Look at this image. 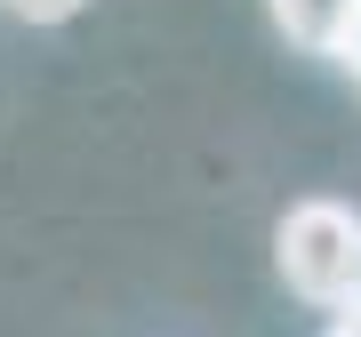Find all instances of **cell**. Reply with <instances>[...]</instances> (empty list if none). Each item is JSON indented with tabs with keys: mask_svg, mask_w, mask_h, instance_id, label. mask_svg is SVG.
Instances as JSON below:
<instances>
[{
	"mask_svg": "<svg viewBox=\"0 0 361 337\" xmlns=\"http://www.w3.org/2000/svg\"><path fill=\"white\" fill-rule=\"evenodd\" d=\"M273 257H281V281L305 305H353L361 298V217L345 201H289L281 233H273Z\"/></svg>",
	"mask_w": 361,
	"mask_h": 337,
	"instance_id": "6da1fadb",
	"label": "cell"
},
{
	"mask_svg": "<svg viewBox=\"0 0 361 337\" xmlns=\"http://www.w3.org/2000/svg\"><path fill=\"white\" fill-rule=\"evenodd\" d=\"M273 32L305 56H345V40L361 32V0H265Z\"/></svg>",
	"mask_w": 361,
	"mask_h": 337,
	"instance_id": "7a4b0ae2",
	"label": "cell"
},
{
	"mask_svg": "<svg viewBox=\"0 0 361 337\" xmlns=\"http://www.w3.org/2000/svg\"><path fill=\"white\" fill-rule=\"evenodd\" d=\"M8 16H25V25H65V16H80L89 0H0Z\"/></svg>",
	"mask_w": 361,
	"mask_h": 337,
	"instance_id": "3957f363",
	"label": "cell"
},
{
	"mask_svg": "<svg viewBox=\"0 0 361 337\" xmlns=\"http://www.w3.org/2000/svg\"><path fill=\"white\" fill-rule=\"evenodd\" d=\"M337 65H345V73H353V89H361V32L345 40V56H337Z\"/></svg>",
	"mask_w": 361,
	"mask_h": 337,
	"instance_id": "277c9868",
	"label": "cell"
},
{
	"mask_svg": "<svg viewBox=\"0 0 361 337\" xmlns=\"http://www.w3.org/2000/svg\"><path fill=\"white\" fill-rule=\"evenodd\" d=\"M337 329H345V337H361V298H353V305H337Z\"/></svg>",
	"mask_w": 361,
	"mask_h": 337,
	"instance_id": "5b68a950",
	"label": "cell"
},
{
	"mask_svg": "<svg viewBox=\"0 0 361 337\" xmlns=\"http://www.w3.org/2000/svg\"><path fill=\"white\" fill-rule=\"evenodd\" d=\"M329 337H345V329H329Z\"/></svg>",
	"mask_w": 361,
	"mask_h": 337,
	"instance_id": "8992f818",
	"label": "cell"
}]
</instances>
